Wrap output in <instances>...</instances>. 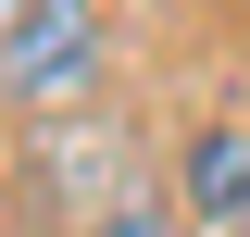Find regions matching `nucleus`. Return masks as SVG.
I'll use <instances>...</instances> for the list:
<instances>
[{
    "label": "nucleus",
    "mask_w": 250,
    "mask_h": 237,
    "mask_svg": "<svg viewBox=\"0 0 250 237\" xmlns=\"http://www.w3.org/2000/svg\"><path fill=\"white\" fill-rule=\"evenodd\" d=\"M13 25H25V0H0V38H13Z\"/></svg>",
    "instance_id": "nucleus-4"
},
{
    "label": "nucleus",
    "mask_w": 250,
    "mask_h": 237,
    "mask_svg": "<svg viewBox=\"0 0 250 237\" xmlns=\"http://www.w3.org/2000/svg\"><path fill=\"white\" fill-rule=\"evenodd\" d=\"M0 88L38 100V113L50 100H88L100 88V13L88 0H25V25L0 38Z\"/></svg>",
    "instance_id": "nucleus-1"
},
{
    "label": "nucleus",
    "mask_w": 250,
    "mask_h": 237,
    "mask_svg": "<svg viewBox=\"0 0 250 237\" xmlns=\"http://www.w3.org/2000/svg\"><path fill=\"white\" fill-rule=\"evenodd\" d=\"M175 200L200 212V225H238L250 212V125L225 113L213 138H188V175H175Z\"/></svg>",
    "instance_id": "nucleus-2"
},
{
    "label": "nucleus",
    "mask_w": 250,
    "mask_h": 237,
    "mask_svg": "<svg viewBox=\"0 0 250 237\" xmlns=\"http://www.w3.org/2000/svg\"><path fill=\"white\" fill-rule=\"evenodd\" d=\"M100 237H175V225H163V212H113Z\"/></svg>",
    "instance_id": "nucleus-3"
}]
</instances>
